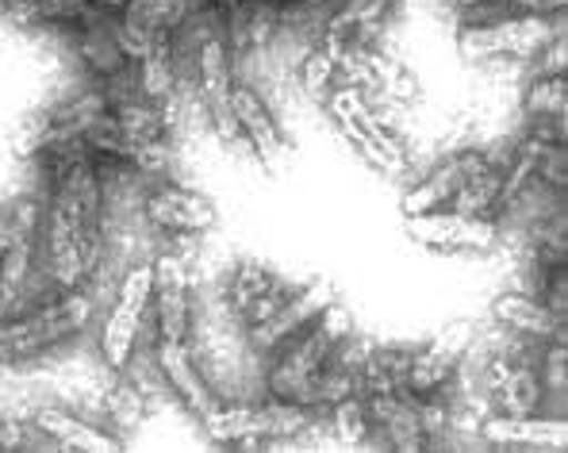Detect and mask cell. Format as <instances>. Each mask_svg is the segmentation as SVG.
I'll list each match as a JSON object with an SVG mask.
<instances>
[{
    "label": "cell",
    "mask_w": 568,
    "mask_h": 453,
    "mask_svg": "<svg viewBox=\"0 0 568 453\" xmlns=\"http://www.w3.org/2000/svg\"><path fill=\"white\" fill-rule=\"evenodd\" d=\"M373 342L357 339L354 331L334 346L327 369L320 373L315 384V404L312 407H338L346 400H362V381H365V362H369Z\"/></svg>",
    "instance_id": "cell-9"
},
{
    "label": "cell",
    "mask_w": 568,
    "mask_h": 453,
    "mask_svg": "<svg viewBox=\"0 0 568 453\" xmlns=\"http://www.w3.org/2000/svg\"><path fill=\"white\" fill-rule=\"evenodd\" d=\"M150 304H154L158 339L189 342L192 304H189V273L181 258L165 254L154 262V292H150Z\"/></svg>",
    "instance_id": "cell-6"
},
{
    "label": "cell",
    "mask_w": 568,
    "mask_h": 453,
    "mask_svg": "<svg viewBox=\"0 0 568 453\" xmlns=\"http://www.w3.org/2000/svg\"><path fill=\"white\" fill-rule=\"evenodd\" d=\"M484 439L515 442V446H554L565 450L568 426L561 419H530V415H499L484 423Z\"/></svg>",
    "instance_id": "cell-17"
},
{
    "label": "cell",
    "mask_w": 568,
    "mask_h": 453,
    "mask_svg": "<svg viewBox=\"0 0 568 453\" xmlns=\"http://www.w3.org/2000/svg\"><path fill=\"white\" fill-rule=\"evenodd\" d=\"M407 231L415 242L430 250H488L496 242V223L491 220H473L462 212H423L407 215Z\"/></svg>",
    "instance_id": "cell-7"
},
{
    "label": "cell",
    "mask_w": 568,
    "mask_h": 453,
    "mask_svg": "<svg viewBox=\"0 0 568 453\" xmlns=\"http://www.w3.org/2000/svg\"><path fill=\"white\" fill-rule=\"evenodd\" d=\"M327 108H331V115H334V120H338V128L346 131V139L354 142V147L362 150V154L369 158V162L377 165V170L396 173V170H392V162H388V158H384L381 150H377V142H373L369 135H365V128L354 120V112H349V108H346V100H342V92H338V89L327 92Z\"/></svg>",
    "instance_id": "cell-22"
},
{
    "label": "cell",
    "mask_w": 568,
    "mask_h": 453,
    "mask_svg": "<svg viewBox=\"0 0 568 453\" xmlns=\"http://www.w3.org/2000/svg\"><path fill=\"white\" fill-rule=\"evenodd\" d=\"M354 331V319L342 304L323 308L304 331L292 334L284 346L273 350V365H270V396L281 400V404H296L312 411L315 404V384H320V373L327 369L334 346H338L346 334Z\"/></svg>",
    "instance_id": "cell-1"
},
{
    "label": "cell",
    "mask_w": 568,
    "mask_h": 453,
    "mask_svg": "<svg viewBox=\"0 0 568 453\" xmlns=\"http://www.w3.org/2000/svg\"><path fill=\"white\" fill-rule=\"evenodd\" d=\"M480 165H484V158L473 154V150H465V154H454L449 162H442L430 178L419 181L404 197V215H423V212H434V208L449 204L454 192L462 189V181L480 170Z\"/></svg>",
    "instance_id": "cell-16"
},
{
    "label": "cell",
    "mask_w": 568,
    "mask_h": 453,
    "mask_svg": "<svg viewBox=\"0 0 568 453\" xmlns=\"http://www.w3.org/2000/svg\"><path fill=\"white\" fill-rule=\"evenodd\" d=\"M158 373L165 376V384L178 392V400L196 419H207L215 411L212 392H207L204 381H200V373H196V365H192V354H189L185 342L158 339Z\"/></svg>",
    "instance_id": "cell-12"
},
{
    "label": "cell",
    "mask_w": 568,
    "mask_h": 453,
    "mask_svg": "<svg viewBox=\"0 0 568 453\" xmlns=\"http://www.w3.org/2000/svg\"><path fill=\"white\" fill-rule=\"evenodd\" d=\"M231 115H235V123H239V135L250 142V150H254L262 162H273L284 150L277 120H273L265 100L250 85H231Z\"/></svg>",
    "instance_id": "cell-13"
},
{
    "label": "cell",
    "mask_w": 568,
    "mask_h": 453,
    "mask_svg": "<svg viewBox=\"0 0 568 453\" xmlns=\"http://www.w3.org/2000/svg\"><path fill=\"white\" fill-rule=\"evenodd\" d=\"M150 292H154V265H135V270H128V276H123V284H120V296H115L112 312L104 319V331H100V350H104V362L112 369L131 365L142 319H146V308H150Z\"/></svg>",
    "instance_id": "cell-3"
},
{
    "label": "cell",
    "mask_w": 568,
    "mask_h": 453,
    "mask_svg": "<svg viewBox=\"0 0 568 453\" xmlns=\"http://www.w3.org/2000/svg\"><path fill=\"white\" fill-rule=\"evenodd\" d=\"M196 66H200V92L212 108V123L223 139H239V123L231 115V66H227V43L223 36H204L196 43Z\"/></svg>",
    "instance_id": "cell-10"
},
{
    "label": "cell",
    "mask_w": 568,
    "mask_h": 453,
    "mask_svg": "<svg viewBox=\"0 0 568 453\" xmlns=\"http://www.w3.org/2000/svg\"><path fill=\"white\" fill-rule=\"evenodd\" d=\"M454 212L473 215V220H491L504 208V170H491L488 162L476 173L462 181V189L454 192Z\"/></svg>",
    "instance_id": "cell-19"
},
{
    "label": "cell",
    "mask_w": 568,
    "mask_h": 453,
    "mask_svg": "<svg viewBox=\"0 0 568 453\" xmlns=\"http://www.w3.org/2000/svg\"><path fill=\"white\" fill-rule=\"evenodd\" d=\"M496 319L504 326H511V331L519 334H534V339H549V334L561 326V319H557L554 312H549L546 304H538V300L530 296H499L496 300ZM561 334V331H557Z\"/></svg>",
    "instance_id": "cell-20"
},
{
    "label": "cell",
    "mask_w": 568,
    "mask_h": 453,
    "mask_svg": "<svg viewBox=\"0 0 568 453\" xmlns=\"http://www.w3.org/2000/svg\"><path fill=\"white\" fill-rule=\"evenodd\" d=\"M36 426L43 439H50L54 446H65V450H120V442H115L112 434L97 431V426H89L85 419H73L58 407L39 411Z\"/></svg>",
    "instance_id": "cell-18"
},
{
    "label": "cell",
    "mask_w": 568,
    "mask_h": 453,
    "mask_svg": "<svg viewBox=\"0 0 568 453\" xmlns=\"http://www.w3.org/2000/svg\"><path fill=\"white\" fill-rule=\"evenodd\" d=\"M227 304L231 312H235L242 323H262V319H270L277 308L288 300V284L281 281L273 270H265V265L257 262H242L239 270H231L227 276Z\"/></svg>",
    "instance_id": "cell-8"
},
{
    "label": "cell",
    "mask_w": 568,
    "mask_h": 453,
    "mask_svg": "<svg viewBox=\"0 0 568 453\" xmlns=\"http://www.w3.org/2000/svg\"><path fill=\"white\" fill-rule=\"evenodd\" d=\"M488 389L491 400L504 415H530L541 400V381L523 358H499L488 365Z\"/></svg>",
    "instance_id": "cell-14"
},
{
    "label": "cell",
    "mask_w": 568,
    "mask_h": 453,
    "mask_svg": "<svg viewBox=\"0 0 568 453\" xmlns=\"http://www.w3.org/2000/svg\"><path fill=\"white\" fill-rule=\"evenodd\" d=\"M331 300H334V289L327 281H315L300 292H288V300H284L277 312L250 326V342H254V350L257 354H273V350L292 339V334L304 331V326L312 323V319L320 315Z\"/></svg>",
    "instance_id": "cell-5"
},
{
    "label": "cell",
    "mask_w": 568,
    "mask_h": 453,
    "mask_svg": "<svg viewBox=\"0 0 568 453\" xmlns=\"http://www.w3.org/2000/svg\"><path fill=\"white\" fill-rule=\"evenodd\" d=\"M526 108H530L538 120H565V73H546V78L530 89Z\"/></svg>",
    "instance_id": "cell-23"
},
{
    "label": "cell",
    "mask_w": 568,
    "mask_h": 453,
    "mask_svg": "<svg viewBox=\"0 0 568 453\" xmlns=\"http://www.w3.org/2000/svg\"><path fill=\"white\" fill-rule=\"evenodd\" d=\"M457 373V354L442 342L430 346L407 350V369H404V396L412 400H438L449 389Z\"/></svg>",
    "instance_id": "cell-15"
},
{
    "label": "cell",
    "mask_w": 568,
    "mask_h": 453,
    "mask_svg": "<svg viewBox=\"0 0 568 453\" xmlns=\"http://www.w3.org/2000/svg\"><path fill=\"white\" fill-rule=\"evenodd\" d=\"M554 36H561V23L557 20H546V16H534V12H515L491 23H469V28L462 31V47H465V54H476V58L530 54V50L554 43Z\"/></svg>",
    "instance_id": "cell-4"
},
{
    "label": "cell",
    "mask_w": 568,
    "mask_h": 453,
    "mask_svg": "<svg viewBox=\"0 0 568 453\" xmlns=\"http://www.w3.org/2000/svg\"><path fill=\"white\" fill-rule=\"evenodd\" d=\"M338 73V58L331 54V50H312L307 54V62L300 66V81H304L307 92H315V97H327L331 92V78Z\"/></svg>",
    "instance_id": "cell-24"
},
{
    "label": "cell",
    "mask_w": 568,
    "mask_h": 453,
    "mask_svg": "<svg viewBox=\"0 0 568 453\" xmlns=\"http://www.w3.org/2000/svg\"><path fill=\"white\" fill-rule=\"evenodd\" d=\"M89 312H93V304H89L85 292L65 289V296L58 300V304H47V308H39V312H31L28 319H20V323L4 326V331H0V350H4L8 358L43 354V350L58 346V342L73 339V334L89 323Z\"/></svg>",
    "instance_id": "cell-2"
},
{
    "label": "cell",
    "mask_w": 568,
    "mask_h": 453,
    "mask_svg": "<svg viewBox=\"0 0 568 453\" xmlns=\"http://www.w3.org/2000/svg\"><path fill=\"white\" fill-rule=\"evenodd\" d=\"M338 92H342V100H346V108H349V112H354V120L365 128V135H369L373 142H377V150H381V154L392 162V170H396V173L404 170V165H407L404 142H399L396 135H388V128H384V123H381V115L373 112L369 104H365L362 89H357V85H342Z\"/></svg>",
    "instance_id": "cell-21"
},
{
    "label": "cell",
    "mask_w": 568,
    "mask_h": 453,
    "mask_svg": "<svg viewBox=\"0 0 568 453\" xmlns=\"http://www.w3.org/2000/svg\"><path fill=\"white\" fill-rule=\"evenodd\" d=\"M146 220L162 231H212L215 226V204L189 189H178V184H165V189H154L146 197Z\"/></svg>",
    "instance_id": "cell-11"
}]
</instances>
